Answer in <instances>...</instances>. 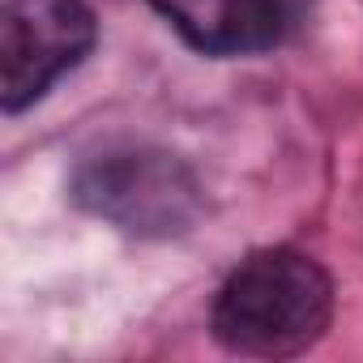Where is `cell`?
<instances>
[{
  "instance_id": "1",
  "label": "cell",
  "mask_w": 363,
  "mask_h": 363,
  "mask_svg": "<svg viewBox=\"0 0 363 363\" xmlns=\"http://www.w3.org/2000/svg\"><path fill=\"white\" fill-rule=\"evenodd\" d=\"M333 316L329 274L295 248H261L214 299V337L231 354L291 359L316 346Z\"/></svg>"
},
{
  "instance_id": "2",
  "label": "cell",
  "mask_w": 363,
  "mask_h": 363,
  "mask_svg": "<svg viewBox=\"0 0 363 363\" xmlns=\"http://www.w3.org/2000/svg\"><path fill=\"white\" fill-rule=\"evenodd\" d=\"M73 201L124 235H184L201 214L193 167L158 145H103L73 171Z\"/></svg>"
},
{
  "instance_id": "3",
  "label": "cell",
  "mask_w": 363,
  "mask_h": 363,
  "mask_svg": "<svg viewBox=\"0 0 363 363\" xmlns=\"http://www.w3.org/2000/svg\"><path fill=\"white\" fill-rule=\"evenodd\" d=\"M94 48L82 0H9L0 18V103L9 116L39 103Z\"/></svg>"
},
{
  "instance_id": "4",
  "label": "cell",
  "mask_w": 363,
  "mask_h": 363,
  "mask_svg": "<svg viewBox=\"0 0 363 363\" xmlns=\"http://www.w3.org/2000/svg\"><path fill=\"white\" fill-rule=\"evenodd\" d=\"M171 30L206 56L265 52L282 35L278 0H150Z\"/></svg>"
}]
</instances>
